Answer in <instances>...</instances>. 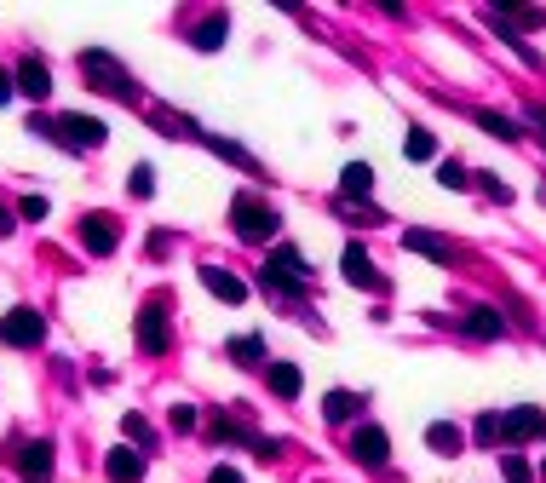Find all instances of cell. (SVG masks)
<instances>
[{"mask_svg": "<svg viewBox=\"0 0 546 483\" xmlns=\"http://www.w3.org/2000/svg\"><path fill=\"white\" fill-rule=\"evenodd\" d=\"M81 75H87V87L110 92V98H121V104H138V81L115 64L104 46H87V52H81Z\"/></svg>", "mask_w": 546, "mask_h": 483, "instance_id": "obj_1", "label": "cell"}, {"mask_svg": "<svg viewBox=\"0 0 546 483\" xmlns=\"http://www.w3.org/2000/svg\"><path fill=\"white\" fill-rule=\"evenodd\" d=\"M35 133H46L52 144H64V150H98L104 144V121L98 115H52V121L35 115Z\"/></svg>", "mask_w": 546, "mask_h": 483, "instance_id": "obj_2", "label": "cell"}, {"mask_svg": "<svg viewBox=\"0 0 546 483\" xmlns=\"http://www.w3.org/2000/svg\"><path fill=\"white\" fill-rule=\"evenodd\" d=\"M230 225H236V236H242V242H271L282 219H276L271 202H259V196H248V190H242V196L230 202Z\"/></svg>", "mask_w": 546, "mask_h": 483, "instance_id": "obj_3", "label": "cell"}, {"mask_svg": "<svg viewBox=\"0 0 546 483\" xmlns=\"http://www.w3.org/2000/svg\"><path fill=\"white\" fill-rule=\"evenodd\" d=\"M305 282H311V265L299 248H276L265 259V294H305Z\"/></svg>", "mask_w": 546, "mask_h": 483, "instance_id": "obj_4", "label": "cell"}, {"mask_svg": "<svg viewBox=\"0 0 546 483\" xmlns=\"http://www.w3.org/2000/svg\"><path fill=\"white\" fill-rule=\"evenodd\" d=\"M41 340H46L41 311L18 305V311H6V317H0V345H18V351H29V345H41Z\"/></svg>", "mask_w": 546, "mask_h": 483, "instance_id": "obj_5", "label": "cell"}, {"mask_svg": "<svg viewBox=\"0 0 546 483\" xmlns=\"http://www.w3.org/2000/svg\"><path fill=\"white\" fill-rule=\"evenodd\" d=\"M81 248L98 253V259H110V253L121 248V225H115L110 213H87V219H81Z\"/></svg>", "mask_w": 546, "mask_h": 483, "instance_id": "obj_6", "label": "cell"}, {"mask_svg": "<svg viewBox=\"0 0 546 483\" xmlns=\"http://www.w3.org/2000/svg\"><path fill=\"white\" fill-rule=\"evenodd\" d=\"M529 437H546V414L541 409H506L501 414V443H529Z\"/></svg>", "mask_w": 546, "mask_h": 483, "instance_id": "obj_7", "label": "cell"}, {"mask_svg": "<svg viewBox=\"0 0 546 483\" xmlns=\"http://www.w3.org/2000/svg\"><path fill=\"white\" fill-rule=\"evenodd\" d=\"M138 351H150V357H161V351H167V311H161L156 299L138 311Z\"/></svg>", "mask_w": 546, "mask_h": 483, "instance_id": "obj_8", "label": "cell"}, {"mask_svg": "<svg viewBox=\"0 0 546 483\" xmlns=\"http://www.w3.org/2000/svg\"><path fill=\"white\" fill-rule=\"evenodd\" d=\"M351 455L363 460V466H386L391 460V437L380 432V426H357V432H351Z\"/></svg>", "mask_w": 546, "mask_h": 483, "instance_id": "obj_9", "label": "cell"}, {"mask_svg": "<svg viewBox=\"0 0 546 483\" xmlns=\"http://www.w3.org/2000/svg\"><path fill=\"white\" fill-rule=\"evenodd\" d=\"M52 466H58V449H52V443H23L18 449V472L29 483H46L52 478Z\"/></svg>", "mask_w": 546, "mask_h": 483, "instance_id": "obj_10", "label": "cell"}, {"mask_svg": "<svg viewBox=\"0 0 546 483\" xmlns=\"http://www.w3.org/2000/svg\"><path fill=\"white\" fill-rule=\"evenodd\" d=\"M345 282H351V288H386V282H380V271H374V259H368L363 248H357V242H351V248H345Z\"/></svg>", "mask_w": 546, "mask_h": 483, "instance_id": "obj_11", "label": "cell"}, {"mask_svg": "<svg viewBox=\"0 0 546 483\" xmlns=\"http://www.w3.org/2000/svg\"><path fill=\"white\" fill-rule=\"evenodd\" d=\"M104 472H110V483H138L144 478V455H138L133 443H121V449H110Z\"/></svg>", "mask_w": 546, "mask_h": 483, "instance_id": "obj_12", "label": "cell"}, {"mask_svg": "<svg viewBox=\"0 0 546 483\" xmlns=\"http://www.w3.org/2000/svg\"><path fill=\"white\" fill-rule=\"evenodd\" d=\"M202 288L213 299H225V305H242V299H248V288H242L230 271H219V265H202Z\"/></svg>", "mask_w": 546, "mask_h": 483, "instance_id": "obj_13", "label": "cell"}, {"mask_svg": "<svg viewBox=\"0 0 546 483\" xmlns=\"http://www.w3.org/2000/svg\"><path fill=\"white\" fill-rule=\"evenodd\" d=\"M18 92H23V98H35V104H41L46 92H52V69H46L41 58H23V64H18Z\"/></svg>", "mask_w": 546, "mask_h": 483, "instance_id": "obj_14", "label": "cell"}, {"mask_svg": "<svg viewBox=\"0 0 546 483\" xmlns=\"http://www.w3.org/2000/svg\"><path fill=\"white\" fill-rule=\"evenodd\" d=\"M403 248L426 253V259H437V265H455V248H449L443 236H432V230H409V236H403Z\"/></svg>", "mask_w": 546, "mask_h": 483, "instance_id": "obj_15", "label": "cell"}, {"mask_svg": "<svg viewBox=\"0 0 546 483\" xmlns=\"http://www.w3.org/2000/svg\"><path fill=\"white\" fill-rule=\"evenodd\" d=\"M357 409H363V397H357V391H328V397H322V414H328L334 426L357 420Z\"/></svg>", "mask_w": 546, "mask_h": 483, "instance_id": "obj_16", "label": "cell"}, {"mask_svg": "<svg viewBox=\"0 0 546 483\" xmlns=\"http://www.w3.org/2000/svg\"><path fill=\"white\" fill-rule=\"evenodd\" d=\"M426 443H432L437 455H460V449H466V432L449 426V420H437V426H426Z\"/></svg>", "mask_w": 546, "mask_h": 483, "instance_id": "obj_17", "label": "cell"}, {"mask_svg": "<svg viewBox=\"0 0 546 483\" xmlns=\"http://www.w3.org/2000/svg\"><path fill=\"white\" fill-rule=\"evenodd\" d=\"M225 35H230V18H225V12H213V18L196 29V52H219V46H225Z\"/></svg>", "mask_w": 546, "mask_h": 483, "instance_id": "obj_18", "label": "cell"}, {"mask_svg": "<svg viewBox=\"0 0 546 483\" xmlns=\"http://www.w3.org/2000/svg\"><path fill=\"white\" fill-rule=\"evenodd\" d=\"M265 374H271V391H276V397H288V403H294V397H299V386H305L294 363H271Z\"/></svg>", "mask_w": 546, "mask_h": 483, "instance_id": "obj_19", "label": "cell"}, {"mask_svg": "<svg viewBox=\"0 0 546 483\" xmlns=\"http://www.w3.org/2000/svg\"><path fill=\"white\" fill-rule=\"evenodd\" d=\"M501 311H489V305H478L472 317H466V334H478V340H501Z\"/></svg>", "mask_w": 546, "mask_h": 483, "instance_id": "obj_20", "label": "cell"}, {"mask_svg": "<svg viewBox=\"0 0 546 483\" xmlns=\"http://www.w3.org/2000/svg\"><path fill=\"white\" fill-rule=\"evenodd\" d=\"M340 184H345V196H368V190H374V167H368V161H351L340 173Z\"/></svg>", "mask_w": 546, "mask_h": 483, "instance_id": "obj_21", "label": "cell"}, {"mask_svg": "<svg viewBox=\"0 0 546 483\" xmlns=\"http://www.w3.org/2000/svg\"><path fill=\"white\" fill-rule=\"evenodd\" d=\"M403 150H409V161H432V156H437V138L426 133V127H409V138H403Z\"/></svg>", "mask_w": 546, "mask_h": 483, "instance_id": "obj_22", "label": "cell"}, {"mask_svg": "<svg viewBox=\"0 0 546 483\" xmlns=\"http://www.w3.org/2000/svg\"><path fill=\"white\" fill-rule=\"evenodd\" d=\"M478 127L483 133H495V138H518V121H506L501 110H478Z\"/></svg>", "mask_w": 546, "mask_h": 483, "instance_id": "obj_23", "label": "cell"}, {"mask_svg": "<svg viewBox=\"0 0 546 483\" xmlns=\"http://www.w3.org/2000/svg\"><path fill=\"white\" fill-rule=\"evenodd\" d=\"M207 144H213V150H219V156H225V161H236V167H248V173H259V161H253L248 150H236L230 138H207Z\"/></svg>", "mask_w": 546, "mask_h": 483, "instance_id": "obj_24", "label": "cell"}, {"mask_svg": "<svg viewBox=\"0 0 546 483\" xmlns=\"http://www.w3.org/2000/svg\"><path fill=\"white\" fill-rule=\"evenodd\" d=\"M230 357H236V363H259V357H265V345L253 340V334H242V340H230Z\"/></svg>", "mask_w": 546, "mask_h": 483, "instance_id": "obj_25", "label": "cell"}, {"mask_svg": "<svg viewBox=\"0 0 546 483\" xmlns=\"http://www.w3.org/2000/svg\"><path fill=\"white\" fill-rule=\"evenodd\" d=\"M437 184H443V190H466V167H460V161H443V167H437Z\"/></svg>", "mask_w": 546, "mask_h": 483, "instance_id": "obj_26", "label": "cell"}, {"mask_svg": "<svg viewBox=\"0 0 546 483\" xmlns=\"http://www.w3.org/2000/svg\"><path fill=\"white\" fill-rule=\"evenodd\" d=\"M501 472H506V483H529V478H535L524 455H506V460H501Z\"/></svg>", "mask_w": 546, "mask_h": 483, "instance_id": "obj_27", "label": "cell"}, {"mask_svg": "<svg viewBox=\"0 0 546 483\" xmlns=\"http://www.w3.org/2000/svg\"><path fill=\"white\" fill-rule=\"evenodd\" d=\"M167 420H173V432H196V409H190V403H173Z\"/></svg>", "mask_w": 546, "mask_h": 483, "instance_id": "obj_28", "label": "cell"}, {"mask_svg": "<svg viewBox=\"0 0 546 483\" xmlns=\"http://www.w3.org/2000/svg\"><path fill=\"white\" fill-rule=\"evenodd\" d=\"M23 219H35V225H41L46 213H52V207H46V196H23V207H18Z\"/></svg>", "mask_w": 546, "mask_h": 483, "instance_id": "obj_29", "label": "cell"}, {"mask_svg": "<svg viewBox=\"0 0 546 483\" xmlns=\"http://www.w3.org/2000/svg\"><path fill=\"white\" fill-rule=\"evenodd\" d=\"M133 196H150V190H156V173H150V167H133Z\"/></svg>", "mask_w": 546, "mask_h": 483, "instance_id": "obj_30", "label": "cell"}, {"mask_svg": "<svg viewBox=\"0 0 546 483\" xmlns=\"http://www.w3.org/2000/svg\"><path fill=\"white\" fill-rule=\"evenodd\" d=\"M478 437H483V443H501V414H483V420H478Z\"/></svg>", "mask_w": 546, "mask_h": 483, "instance_id": "obj_31", "label": "cell"}, {"mask_svg": "<svg viewBox=\"0 0 546 483\" xmlns=\"http://www.w3.org/2000/svg\"><path fill=\"white\" fill-rule=\"evenodd\" d=\"M121 432L133 437V443H150V426H144V420H138V414H127V420H121Z\"/></svg>", "mask_w": 546, "mask_h": 483, "instance_id": "obj_32", "label": "cell"}, {"mask_svg": "<svg viewBox=\"0 0 546 483\" xmlns=\"http://www.w3.org/2000/svg\"><path fill=\"white\" fill-rule=\"evenodd\" d=\"M207 483H242V472H236V466H213V478Z\"/></svg>", "mask_w": 546, "mask_h": 483, "instance_id": "obj_33", "label": "cell"}, {"mask_svg": "<svg viewBox=\"0 0 546 483\" xmlns=\"http://www.w3.org/2000/svg\"><path fill=\"white\" fill-rule=\"evenodd\" d=\"M12 92H18V75H6V69H0V104H12Z\"/></svg>", "mask_w": 546, "mask_h": 483, "instance_id": "obj_34", "label": "cell"}, {"mask_svg": "<svg viewBox=\"0 0 546 483\" xmlns=\"http://www.w3.org/2000/svg\"><path fill=\"white\" fill-rule=\"evenodd\" d=\"M12 225H18V219H12V207L0 202V236H12Z\"/></svg>", "mask_w": 546, "mask_h": 483, "instance_id": "obj_35", "label": "cell"}, {"mask_svg": "<svg viewBox=\"0 0 546 483\" xmlns=\"http://www.w3.org/2000/svg\"><path fill=\"white\" fill-rule=\"evenodd\" d=\"M529 121H535V133L546 138V110H541V104H535V110H529Z\"/></svg>", "mask_w": 546, "mask_h": 483, "instance_id": "obj_36", "label": "cell"}, {"mask_svg": "<svg viewBox=\"0 0 546 483\" xmlns=\"http://www.w3.org/2000/svg\"><path fill=\"white\" fill-rule=\"evenodd\" d=\"M541 478H546V466H541Z\"/></svg>", "mask_w": 546, "mask_h": 483, "instance_id": "obj_37", "label": "cell"}]
</instances>
